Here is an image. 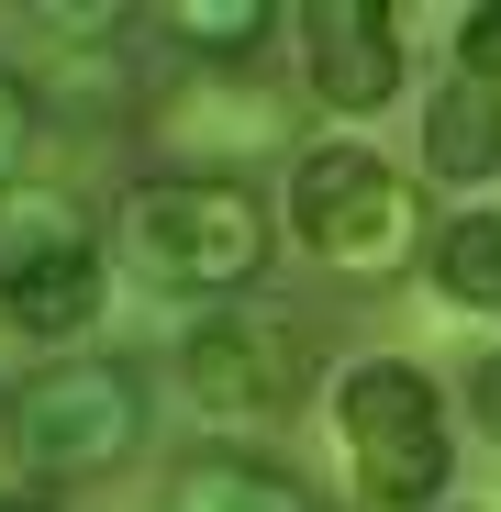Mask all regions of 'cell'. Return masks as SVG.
<instances>
[{
	"mask_svg": "<svg viewBox=\"0 0 501 512\" xmlns=\"http://www.w3.org/2000/svg\"><path fill=\"white\" fill-rule=\"evenodd\" d=\"M0 512H45V501H0Z\"/></svg>",
	"mask_w": 501,
	"mask_h": 512,
	"instance_id": "17",
	"label": "cell"
},
{
	"mask_svg": "<svg viewBox=\"0 0 501 512\" xmlns=\"http://www.w3.org/2000/svg\"><path fill=\"white\" fill-rule=\"evenodd\" d=\"M167 512H323V501L268 457H190L167 479Z\"/></svg>",
	"mask_w": 501,
	"mask_h": 512,
	"instance_id": "11",
	"label": "cell"
},
{
	"mask_svg": "<svg viewBox=\"0 0 501 512\" xmlns=\"http://www.w3.org/2000/svg\"><path fill=\"white\" fill-rule=\"evenodd\" d=\"M323 368V334L279 301H245L223 323H201L190 346H179V390L212 412V423H257V412H290Z\"/></svg>",
	"mask_w": 501,
	"mask_h": 512,
	"instance_id": "5",
	"label": "cell"
},
{
	"mask_svg": "<svg viewBox=\"0 0 501 512\" xmlns=\"http://www.w3.org/2000/svg\"><path fill=\"white\" fill-rule=\"evenodd\" d=\"M145 123L167 134V145H190V179H234L223 156H279L290 145V112L268 101V90H245L234 67H201V78H179V90H156L145 101Z\"/></svg>",
	"mask_w": 501,
	"mask_h": 512,
	"instance_id": "6",
	"label": "cell"
},
{
	"mask_svg": "<svg viewBox=\"0 0 501 512\" xmlns=\"http://www.w3.org/2000/svg\"><path fill=\"white\" fill-rule=\"evenodd\" d=\"M457 67L479 78V90H501V0H479V12L457 23Z\"/></svg>",
	"mask_w": 501,
	"mask_h": 512,
	"instance_id": "15",
	"label": "cell"
},
{
	"mask_svg": "<svg viewBox=\"0 0 501 512\" xmlns=\"http://www.w3.org/2000/svg\"><path fill=\"white\" fill-rule=\"evenodd\" d=\"M468 423H479V435L501 446V346H490V357L468 368Z\"/></svg>",
	"mask_w": 501,
	"mask_h": 512,
	"instance_id": "16",
	"label": "cell"
},
{
	"mask_svg": "<svg viewBox=\"0 0 501 512\" xmlns=\"http://www.w3.org/2000/svg\"><path fill=\"white\" fill-rule=\"evenodd\" d=\"M424 268H435V301L446 312H501V212H457L424 245Z\"/></svg>",
	"mask_w": 501,
	"mask_h": 512,
	"instance_id": "13",
	"label": "cell"
},
{
	"mask_svg": "<svg viewBox=\"0 0 501 512\" xmlns=\"http://www.w3.org/2000/svg\"><path fill=\"white\" fill-rule=\"evenodd\" d=\"M90 245V201L56 190V179H12L0 190V290H12L23 268H45V256H78Z\"/></svg>",
	"mask_w": 501,
	"mask_h": 512,
	"instance_id": "10",
	"label": "cell"
},
{
	"mask_svg": "<svg viewBox=\"0 0 501 512\" xmlns=\"http://www.w3.org/2000/svg\"><path fill=\"white\" fill-rule=\"evenodd\" d=\"M34 134H45V101H34V78H23V67H0V190L23 179Z\"/></svg>",
	"mask_w": 501,
	"mask_h": 512,
	"instance_id": "14",
	"label": "cell"
},
{
	"mask_svg": "<svg viewBox=\"0 0 501 512\" xmlns=\"http://www.w3.org/2000/svg\"><path fill=\"white\" fill-rule=\"evenodd\" d=\"M145 457V390L123 357H56L34 379H12V468L45 490L112 479Z\"/></svg>",
	"mask_w": 501,
	"mask_h": 512,
	"instance_id": "3",
	"label": "cell"
},
{
	"mask_svg": "<svg viewBox=\"0 0 501 512\" xmlns=\"http://www.w3.org/2000/svg\"><path fill=\"white\" fill-rule=\"evenodd\" d=\"M145 34H167L190 67H257V45L279 34V12L268 0H167Z\"/></svg>",
	"mask_w": 501,
	"mask_h": 512,
	"instance_id": "12",
	"label": "cell"
},
{
	"mask_svg": "<svg viewBox=\"0 0 501 512\" xmlns=\"http://www.w3.org/2000/svg\"><path fill=\"white\" fill-rule=\"evenodd\" d=\"M301 78L323 112H390L401 101V12L379 0H312L301 12Z\"/></svg>",
	"mask_w": 501,
	"mask_h": 512,
	"instance_id": "7",
	"label": "cell"
},
{
	"mask_svg": "<svg viewBox=\"0 0 501 512\" xmlns=\"http://www.w3.org/2000/svg\"><path fill=\"white\" fill-rule=\"evenodd\" d=\"M101 312H112L101 245L45 256V268H23L12 290H0V334H23V346H78V334H101Z\"/></svg>",
	"mask_w": 501,
	"mask_h": 512,
	"instance_id": "8",
	"label": "cell"
},
{
	"mask_svg": "<svg viewBox=\"0 0 501 512\" xmlns=\"http://www.w3.org/2000/svg\"><path fill=\"white\" fill-rule=\"evenodd\" d=\"M424 167L457 190L501 179V90H479V78H446V90L424 101Z\"/></svg>",
	"mask_w": 501,
	"mask_h": 512,
	"instance_id": "9",
	"label": "cell"
},
{
	"mask_svg": "<svg viewBox=\"0 0 501 512\" xmlns=\"http://www.w3.org/2000/svg\"><path fill=\"white\" fill-rule=\"evenodd\" d=\"M334 435H346V468H357L368 512H424V501L457 479L446 390L412 368V357H357V368H334Z\"/></svg>",
	"mask_w": 501,
	"mask_h": 512,
	"instance_id": "4",
	"label": "cell"
},
{
	"mask_svg": "<svg viewBox=\"0 0 501 512\" xmlns=\"http://www.w3.org/2000/svg\"><path fill=\"white\" fill-rule=\"evenodd\" d=\"M268 245H279V223H268L257 179H190V167H156V179L123 190V256H134V279H156V290H190V301L257 290Z\"/></svg>",
	"mask_w": 501,
	"mask_h": 512,
	"instance_id": "1",
	"label": "cell"
},
{
	"mask_svg": "<svg viewBox=\"0 0 501 512\" xmlns=\"http://www.w3.org/2000/svg\"><path fill=\"white\" fill-rule=\"evenodd\" d=\"M290 245L301 256H323L334 279H357V290H379V279H401L412 256H424V190L401 179L390 156H368L357 134H334V145H301L290 156Z\"/></svg>",
	"mask_w": 501,
	"mask_h": 512,
	"instance_id": "2",
	"label": "cell"
}]
</instances>
